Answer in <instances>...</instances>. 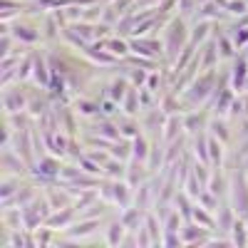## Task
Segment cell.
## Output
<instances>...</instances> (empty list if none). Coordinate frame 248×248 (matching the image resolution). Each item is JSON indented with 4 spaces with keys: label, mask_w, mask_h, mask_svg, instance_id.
<instances>
[{
    "label": "cell",
    "mask_w": 248,
    "mask_h": 248,
    "mask_svg": "<svg viewBox=\"0 0 248 248\" xmlns=\"http://www.w3.org/2000/svg\"><path fill=\"white\" fill-rule=\"evenodd\" d=\"M139 122H141V132L147 134L149 139H159L161 137V129H164V122H167V112H164L161 107L144 109L139 114Z\"/></svg>",
    "instance_id": "cell-10"
},
{
    "label": "cell",
    "mask_w": 248,
    "mask_h": 248,
    "mask_svg": "<svg viewBox=\"0 0 248 248\" xmlns=\"http://www.w3.org/2000/svg\"><path fill=\"white\" fill-rule=\"evenodd\" d=\"M216 79H218V70H203V72H199L191 79V85L179 94L181 105H184V112L199 109V107L209 105V99L214 94V87H216Z\"/></svg>",
    "instance_id": "cell-2"
},
{
    "label": "cell",
    "mask_w": 248,
    "mask_h": 248,
    "mask_svg": "<svg viewBox=\"0 0 248 248\" xmlns=\"http://www.w3.org/2000/svg\"><path fill=\"white\" fill-rule=\"evenodd\" d=\"M102 45H105L114 57H119V60H124V57H129L132 55V47H129V37H122V35H117V32H112L109 37H105V40H99Z\"/></svg>",
    "instance_id": "cell-20"
},
{
    "label": "cell",
    "mask_w": 248,
    "mask_h": 248,
    "mask_svg": "<svg viewBox=\"0 0 248 248\" xmlns=\"http://www.w3.org/2000/svg\"><path fill=\"white\" fill-rule=\"evenodd\" d=\"M191 221L201 223L203 229H209V231H216V214H214V211H209V209H203L201 203H196V206H194V216H191Z\"/></svg>",
    "instance_id": "cell-31"
},
{
    "label": "cell",
    "mask_w": 248,
    "mask_h": 248,
    "mask_svg": "<svg viewBox=\"0 0 248 248\" xmlns=\"http://www.w3.org/2000/svg\"><path fill=\"white\" fill-rule=\"evenodd\" d=\"M209 156H211V167H223L226 156H229V147L211 134H209Z\"/></svg>",
    "instance_id": "cell-27"
},
{
    "label": "cell",
    "mask_w": 248,
    "mask_h": 248,
    "mask_svg": "<svg viewBox=\"0 0 248 248\" xmlns=\"http://www.w3.org/2000/svg\"><path fill=\"white\" fill-rule=\"evenodd\" d=\"M28 99H30L28 82H13V85L3 87V114L28 112Z\"/></svg>",
    "instance_id": "cell-4"
},
{
    "label": "cell",
    "mask_w": 248,
    "mask_h": 248,
    "mask_svg": "<svg viewBox=\"0 0 248 248\" xmlns=\"http://www.w3.org/2000/svg\"><path fill=\"white\" fill-rule=\"evenodd\" d=\"M129 47H132L134 55H141V57H149V60L164 62V43H161V35L129 37Z\"/></svg>",
    "instance_id": "cell-6"
},
{
    "label": "cell",
    "mask_w": 248,
    "mask_h": 248,
    "mask_svg": "<svg viewBox=\"0 0 248 248\" xmlns=\"http://www.w3.org/2000/svg\"><path fill=\"white\" fill-rule=\"evenodd\" d=\"M201 3H209V0H199V5H201Z\"/></svg>",
    "instance_id": "cell-41"
},
{
    "label": "cell",
    "mask_w": 248,
    "mask_h": 248,
    "mask_svg": "<svg viewBox=\"0 0 248 248\" xmlns=\"http://www.w3.org/2000/svg\"><path fill=\"white\" fill-rule=\"evenodd\" d=\"M191 152H194L196 161L211 164V156H209V132H199V134L191 137Z\"/></svg>",
    "instance_id": "cell-23"
},
{
    "label": "cell",
    "mask_w": 248,
    "mask_h": 248,
    "mask_svg": "<svg viewBox=\"0 0 248 248\" xmlns=\"http://www.w3.org/2000/svg\"><path fill=\"white\" fill-rule=\"evenodd\" d=\"M199 65H201V72L203 70H218L221 67V52H218V45H216V40L209 37L206 43L199 47Z\"/></svg>",
    "instance_id": "cell-13"
},
{
    "label": "cell",
    "mask_w": 248,
    "mask_h": 248,
    "mask_svg": "<svg viewBox=\"0 0 248 248\" xmlns=\"http://www.w3.org/2000/svg\"><path fill=\"white\" fill-rule=\"evenodd\" d=\"M79 218V214H77V209L75 206H67V209H60V211H52L50 216H47V221H45V226H50V229H55V231H65L67 226H72L75 221Z\"/></svg>",
    "instance_id": "cell-16"
},
{
    "label": "cell",
    "mask_w": 248,
    "mask_h": 248,
    "mask_svg": "<svg viewBox=\"0 0 248 248\" xmlns=\"http://www.w3.org/2000/svg\"><path fill=\"white\" fill-rule=\"evenodd\" d=\"M211 32H214V23L211 20H191V35H189V40L194 45H203L206 40L211 37Z\"/></svg>",
    "instance_id": "cell-22"
},
{
    "label": "cell",
    "mask_w": 248,
    "mask_h": 248,
    "mask_svg": "<svg viewBox=\"0 0 248 248\" xmlns=\"http://www.w3.org/2000/svg\"><path fill=\"white\" fill-rule=\"evenodd\" d=\"M102 3H105V5H109V3H114V0H102Z\"/></svg>",
    "instance_id": "cell-40"
},
{
    "label": "cell",
    "mask_w": 248,
    "mask_h": 248,
    "mask_svg": "<svg viewBox=\"0 0 248 248\" xmlns=\"http://www.w3.org/2000/svg\"><path fill=\"white\" fill-rule=\"evenodd\" d=\"M229 70H231V87L236 90V94H241L248 87V55L243 50L229 62Z\"/></svg>",
    "instance_id": "cell-11"
},
{
    "label": "cell",
    "mask_w": 248,
    "mask_h": 248,
    "mask_svg": "<svg viewBox=\"0 0 248 248\" xmlns=\"http://www.w3.org/2000/svg\"><path fill=\"white\" fill-rule=\"evenodd\" d=\"M102 174H105L107 179H124V176H127V161L109 156L105 161V167H102Z\"/></svg>",
    "instance_id": "cell-30"
},
{
    "label": "cell",
    "mask_w": 248,
    "mask_h": 248,
    "mask_svg": "<svg viewBox=\"0 0 248 248\" xmlns=\"http://www.w3.org/2000/svg\"><path fill=\"white\" fill-rule=\"evenodd\" d=\"M25 179L20 176H3L0 179V201H8V199H15V194L20 191Z\"/></svg>",
    "instance_id": "cell-29"
},
{
    "label": "cell",
    "mask_w": 248,
    "mask_h": 248,
    "mask_svg": "<svg viewBox=\"0 0 248 248\" xmlns=\"http://www.w3.org/2000/svg\"><path fill=\"white\" fill-rule=\"evenodd\" d=\"M246 3H248V0H246Z\"/></svg>",
    "instance_id": "cell-42"
},
{
    "label": "cell",
    "mask_w": 248,
    "mask_h": 248,
    "mask_svg": "<svg viewBox=\"0 0 248 248\" xmlns=\"http://www.w3.org/2000/svg\"><path fill=\"white\" fill-rule=\"evenodd\" d=\"M144 216H147V211H141L139 206H134V203H132V206H127V209H122V211H119V218H122V223L127 226L129 231H137V229H139V226L144 223Z\"/></svg>",
    "instance_id": "cell-25"
},
{
    "label": "cell",
    "mask_w": 248,
    "mask_h": 248,
    "mask_svg": "<svg viewBox=\"0 0 248 248\" xmlns=\"http://www.w3.org/2000/svg\"><path fill=\"white\" fill-rule=\"evenodd\" d=\"M181 134H186L184 132V112L181 114H169L167 122H164V129H161V141L164 144H171Z\"/></svg>",
    "instance_id": "cell-18"
},
{
    "label": "cell",
    "mask_w": 248,
    "mask_h": 248,
    "mask_svg": "<svg viewBox=\"0 0 248 248\" xmlns=\"http://www.w3.org/2000/svg\"><path fill=\"white\" fill-rule=\"evenodd\" d=\"M35 50V47H32ZM32 50L20 60L17 65V82H30L32 79V67H35V60H32Z\"/></svg>",
    "instance_id": "cell-34"
},
{
    "label": "cell",
    "mask_w": 248,
    "mask_h": 248,
    "mask_svg": "<svg viewBox=\"0 0 248 248\" xmlns=\"http://www.w3.org/2000/svg\"><path fill=\"white\" fill-rule=\"evenodd\" d=\"M226 28H229V32H231V37H233L236 47L243 50V47L248 45V28H243V25H226Z\"/></svg>",
    "instance_id": "cell-36"
},
{
    "label": "cell",
    "mask_w": 248,
    "mask_h": 248,
    "mask_svg": "<svg viewBox=\"0 0 248 248\" xmlns=\"http://www.w3.org/2000/svg\"><path fill=\"white\" fill-rule=\"evenodd\" d=\"M191 20H211V23H229V13L223 10V5L221 3H216V0H209V3H201L199 5V10H196V15L191 17ZM189 20V23H191Z\"/></svg>",
    "instance_id": "cell-14"
},
{
    "label": "cell",
    "mask_w": 248,
    "mask_h": 248,
    "mask_svg": "<svg viewBox=\"0 0 248 248\" xmlns=\"http://www.w3.org/2000/svg\"><path fill=\"white\" fill-rule=\"evenodd\" d=\"M52 214V206H50V201H47V196H45V191H40L25 209H23V221H25V229H30V231H37L40 226H45V221H47V216Z\"/></svg>",
    "instance_id": "cell-5"
},
{
    "label": "cell",
    "mask_w": 248,
    "mask_h": 248,
    "mask_svg": "<svg viewBox=\"0 0 248 248\" xmlns=\"http://www.w3.org/2000/svg\"><path fill=\"white\" fill-rule=\"evenodd\" d=\"M209 119H211V112L206 107H199V109H189L184 112V132L194 137L199 132H206V127H209Z\"/></svg>",
    "instance_id": "cell-12"
},
{
    "label": "cell",
    "mask_w": 248,
    "mask_h": 248,
    "mask_svg": "<svg viewBox=\"0 0 248 248\" xmlns=\"http://www.w3.org/2000/svg\"><path fill=\"white\" fill-rule=\"evenodd\" d=\"M134 203V189L127 184V179H114V209H127Z\"/></svg>",
    "instance_id": "cell-21"
},
{
    "label": "cell",
    "mask_w": 248,
    "mask_h": 248,
    "mask_svg": "<svg viewBox=\"0 0 248 248\" xmlns=\"http://www.w3.org/2000/svg\"><path fill=\"white\" fill-rule=\"evenodd\" d=\"M105 223H107V218H82V216H79L72 226H67V229L62 231V236L75 238V241H82V243H90V236H94Z\"/></svg>",
    "instance_id": "cell-8"
},
{
    "label": "cell",
    "mask_w": 248,
    "mask_h": 248,
    "mask_svg": "<svg viewBox=\"0 0 248 248\" xmlns=\"http://www.w3.org/2000/svg\"><path fill=\"white\" fill-rule=\"evenodd\" d=\"M0 169H3V176H20V179L30 176V164L13 147H3V152H0Z\"/></svg>",
    "instance_id": "cell-7"
},
{
    "label": "cell",
    "mask_w": 248,
    "mask_h": 248,
    "mask_svg": "<svg viewBox=\"0 0 248 248\" xmlns=\"http://www.w3.org/2000/svg\"><path fill=\"white\" fill-rule=\"evenodd\" d=\"M109 154L114 159H122V161H129L132 159V139L127 137H122L117 141H112V147H109Z\"/></svg>",
    "instance_id": "cell-32"
},
{
    "label": "cell",
    "mask_w": 248,
    "mask_h": 248,
    "mask_svg": "<svg viewBox=\"0 0 248 248\" xmlns=\"http://www.w3.org/2000/svg\"><path fill=\"white\" fill-rule=\"evenodd\" d=\"M223 10L229 13L231 20H238V17H243L248 13V3H246V0H226Z\"/></svg>",
    "instance_id": "cell-35"
},
{
    "label": "cell",
    "mask_w": 248,
    "mask_h": 248,
    "mask_svg": "<svg viewBox=\"0 0 248 248\" xmlns=\"http://www.w3.org/2000/svg\"><path fill=\"white\" fill-rule=\"evenodd\" d=\"M236 218H238V214L233 211L231 201H229V199H223L221 206H218V211H216V231L229 236L231 229H233V223H236Z\"/></svg>",
    "instance_id": "cell-17"
},
{
    "label": "cell",
    "mask_w": 248,
    "mask_h": 248,
    "mask_svg": "<svg viewBox=\"0 0 248 248\" xmlns=\"http://www.w3.org/2000/svg\"><path fill=\"white\" fill-rule=\"evenodd\" d=\"M226 199L231 201L233 211L241 218H248V169H246V161L231 169V189H229V196Z\"/></svg>",
    "instance_id": "cell-3"
},
{
    "label": "cell",
    "mask_w": 248,
    "mask_h": 248,
    "mask_svg": "<svg viewBox=\"0 0 248 248\" xmlns=\"http://www.w3.org/2000/svg\"><path fill=\"white\" fill-rule=\"evenodd\" d=\"M127 231L129 229L122 223V218L112 214L105 223V243L112 246V248H122V241H124V236H127Z\"/></svg>",
    "instance_id": "cell-15"
},
{
    "label": "cell",
    "mask_w": 248,
    "mask_h": 248,
    "mask_svg": "<svg viewBox=\"0 0 248 248\" xmlns=\"http://www.w3.org/2000/svg\"><path fill=\"white\" fill-rule=\"evenodd\" d=\"M117 122H119V132H122V137H127V139H134V137L141 132V122H139V117L119 114Z\"/></svg>",
    "instance_id": "cell-28"
},
{
    "label": "cell",
    "mask_w": 248,
    "mask_h": 248,
    "mask_svg": "<svg viewBox=\"0 0 248 248\" xmlns=\"http://www.w3.org/2000/svg\"><path fill=\"white\" fill-rule=\"evenodd\" d=\"M149 152H152V139L139 132L134 139H132V159H139V161H147L149 159Z\"/></svg>",
    "instance_id": "cell-26"
},
{
    "label": "cell",
    "mask_w": 248,
    "mask_h": 248,
    "mask_svg": "<svg viewBox=\"0 0 248 248\" xmlns=\"http://www.w3.org/2000/svg\"><path fill=\"white\" fill-rule=\"evenodd\" d=\"M199 10V0H179V15L186 17V20H191Z\"/></svg>",
    "instance_id": "cell-38"
},
{
    "label": "cell",
    "mask_w": 248,
    "mask_h": 248,
    "mask_svg": "<svg viewBox=\"0 0 248 248\" xmlns=\"http://www.w3.org/2000/svg\"><path fill=\"white\" fill-rule=\"evenodd\" d=\"M164 246H184L181 233H164Z\"/></svg>",
    "instance_id": "cell-39"
},
{
    "label": "cell",
    "mask_w": 248,
    "mask_h": 248,
    "mask_svg": "<svg viewBox=\"0 0 248 248\" xmlns=\"http://www.w3.org/2000/svg\"><path fill=\"white\" fill-rule=\"evenodd\" d=\"M161 35V43H164V65L174 67V62L179 60L181 50L189 45V35H191V23L181 15H174L164 30L159 32Z\"/></svg>",
    "instance_id": "cell-1"
},
{
    "label": "cell",
    "mask_w": 248,
    "mask_h": 248,
    "mask_svg": "<svg viewBox=\"0 0 248 248\" xmlns=\"http://www.w3.org/2000/svg\"><path fill=\"white\" fill-rule=\"evenodd\" d=\"M231 243L233 246H248V223H246V218H236V223H233V229H231Z\"/></svg>",
    "instance_id": "cell-33"
},
{
    "label": "cell",
    "mask_w": 248,
    "mask_h": 248,
    "mask_svg": "<svg viewBox=\"0 0 248 248\" xmlns=\"http://www.w3.org/2000/svg\"><path fill=\"white\" fill-rule=\"evenodd\" d=\"M152 174H149V169H147V161H139V159H129L127 161V184L132 186V189H137V186L141 184V181H147Z\"/></svg>",
    "instance_id": "cell-19"
},
{
    "label": "cell",
    "mask_w": 248,
    "mask_h": 248,
    "mask_svg": "<svg viewBox=\"0 0 248 248\" xmlns=\"http://www.w3.org/2000/svg\"><path fill=\"white\" fill-rule=\"evenodd\" d=\"M122 114H129V117H139L141 114V99H139V87H129L127 94L122 99Z\"/></svg>",
    "instance_id": "cell-24"
},
{
    "label": "cell",
    "mask_w": 248,
    "mask_h": 248,
    "mask_svg": "<svg viewBox=\"0 0 248 248\" xmlns=\"http://www.w3.org/2000/svg\"><path fill=\"white\" fill-rule=\"evenodd\" d=\"M233 124H236V122H231L229 117H216V114H211L206 132H209L211 137H216L218 141H223L226 147L231 149L233 144H236V129H233Z\"/></svg>",
    "instance_id": "cell-9"
},
{
    "label": "cell",
    "mask_w": 248,
    "mask_h": 248,
    "mask_svg": "<svg viewBox=\"0 0 248 248\" xmlns=\"http://www.w3.org/2000/svg\"><path fill=\"white\" fill-rule=\"evenodd\" d=\"M77 164L82 167V171L94 174V176H105V174H102V164H97L92 156H87V152H85V156H79V159H77Z\"/></svg>",
    "instance_id": "cell-37"
}]
</instances>
